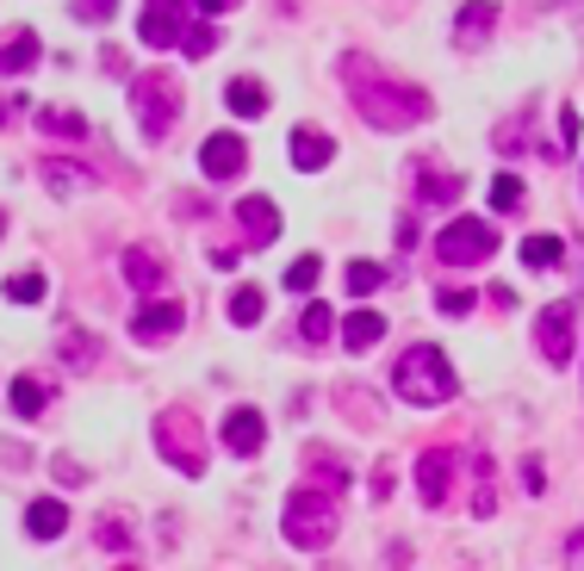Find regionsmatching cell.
<instances>
[{
	"mask_svg": "<svg viewBox=\"0 0 584 571\" xmlns=\"http://www.w3.org/2000/svg\"><path fill=\"white\" fill-rule=\"evenodd\" d=\"M342 88H349V100L361 106V118H367L373 131H410V125L429 118L423 88H410V81L373 69L367 57H342Z\"/></svg>",
	"mask_w": 584,
	"mask_h": 571,
	"instance_id": "6da1fadb",
	"label": "cell"
},
{
	"mask_svg": "<svg viewBox=\"0 0 584 571\" xmlns=\"http://www.w3.org/2000/svg\"><path fill=\"white\" fill-rule=\"evenodd\" d=\"M392 392L405 404H417V410H429V404H448L454 392H460V380H454V366H448L442 348L417 342V348H405V361L392 366Z\"/></svg>",
	"mask_w": 584,
	"mask_h": 571,
	"instance_id": "7a4b0ae2",
	"label": "cell"
},
{
	"mask_svg": "<svg viewBox=\"0 0 584 571\" xmlns=\"http://www.w3.org/2000/svg\"><path fill=\"white\" fill-rule=\"evenodd\" d=\"M131 113H137V125H143V137L162 143V137L180 125V75H168V69L131 75Z\"/></svg>",
	"mask_w": 584,
	"mask_h": 571,
	"instance_id": "3957f363",
	"label": "cell"
},
{
	"mask_svg": "<svg viewBox=\"0 0 584 571\" xmlns=\"http://www.w3.org/2000/svg\"><path fill=\"white\" fill-rule=\"evenodd\" d=\"M336 528H342V515H336V503L324 491H292L287 510H280V534L305 552H324L336 540Z\"/></svg>",
	"mask_w": 584,
	"mask_h": 571,
	"instance_id": "277c9868",
	"label": "cell"
},
{
	"mask_svg": "<svg viewBox=\"0 0 584 571\" xmlns=\"http://www.w3.org/2000/svg\"><path fill=\"white\" fill-rule=\"evenodd\" d=\"M156 454L168 459V466H180L187 478L206 473V441H199V429H194L187 410H168V417L156 422Z\"/></svg>",
	"mask_w": 584,
	"mask_h": 571,
	"instance_id": "5b68a950",
	"label": "cell"
},
{
	"mask_svg": "<svg viewBox=\"0 0 584 571\" xmlns=\"http://www.w3.org/2000/svg\"><path fill=\"white\" fill-rule=\"evenodd\" d=\"M486 255H498V230L479 224V218H454L435 236V261H448V267H472V261H486Z\"/></svg>",
	"mask_w": 584,
	"mask_h": 571,
	"instance_id": "8992f818",
	"label": "cell"
},
{
	"mask_svg": "<svg viewBox=\"0 0 584 571\" xmlns=\"http://www.w3.org/2000/svg\"><path fill=\"white\" fill-rule=\"evenodd\" d=\"M187 13H194V0H143L137 38L150 44V50H168V44H180V32H187Z\"/></svg>",
	"mask_w": 584,
	"mask_h": 571,
	"instance_id": "52a82bcc",
	"label": "cell"
},
{
	"mask_svg": "<svg viewBox=\"0 0 584 571\" xmlns=\"http://www.w3.org/2000/svg\"><path fill=\"white\" fill-rule=\"evenodd\" d=\"M572 317H579V311L565 305V299L535 317V342H541L547 366H572Z\"/></svg>",
	"mask_w": 584,
	"mask_h": 571,
	"instance_id": "ba28073f",
	"label": "cell"
},
{
	"mask_svg": "<svg viewBox=\"0 0 584 571\" xmlns=\"http://www.w3.org/2000/svg\"><path fill=\"white\" fill-rule=\"evenodd\" d=\"M218 435H224V447H231L236 459H255L261 447H268V422H261V410H249V404H243V410H231V417H224V429H218Z\"/></svg>",
	"mask_w": 584,
	"mask_h": 571,
	"instance_id": "9c48e42d",
	"label": "cell"
},
{
	"mask_svg": "<svg viewBox=\"0 0 584 571\" xmlns=\"http://www.w3.org/2000/svg\"><path fill=\"white\" fill-rule=\"evenodd\" d=\"M243 162H249V150H243V137H231V131L206 137V150H199L206 180H231V174H243Z\"/></svg>",
	"mask_w": 584,
	"mask_h": 571,
	"instance_id": "30bf717a",
	"label": "cell"
},
{
	"mask_svg": "<svg viewBox=\"0 0 584 571\" xmlns=\"http://www.w3.org/2000/svg\"><path fill=\"white\" fill-rule=\"evenodd\" d=\"M180 324H187L180 299H162V305H143V311L131 317V336H137V342H168Z\"/></svg>",
	"mask_w": 584,
	"mask_h": 571,
	"instance_id": "8fae6325",
	"label": "cell"
},
{
	"mask_svg": "<svg viewBox=\"0 0 584 571\" xmlns=\"http://www.w3.org/2000/svg\"><path fill=\"white\" fill-rule=\"evenodd\" d=\"M125 286L131 292H162V280H168V267H162V255L150 243H137V248H125Z\"/></svg>",
	"mask_w": 584,
	"mask_h": 571,
	"instance_id": "7c38bea8",
	"label": "cell"
},
{
	"mask_svg": "<svg viewBox=\"0 0 584 571\" xmlns=\"http://www.w3.org/2000/svg\"><path fill=\"white\" fill-rule=\"evenodd\" d=\"M236 224H243V236H249V248L273 243L280 236V211H273V199H261V193H249L243 206H236Z\"/></svg>",
	"mask_w": 584,
	"mask_h": 571,
	"instance_id": "4fadbf2b",
	"label": "cell"
},
{
	"mask_svg": "<svg viewBox=\"0 0 584 571\" xmlns=\"http://www.w3.org/2000/svg\"><path fill=\"white\" fill-rule=\"evenodd\" d=\"M448 473H454V454H448V447H429V454L417 459V491H423L429 510H435V503H448Z\"/></svg>",
	"mask_w": 584,
	"mask_h": 571,
	"instance_id": "5bb4252c",
	"label": "cell"
},
{
	"mask_svg": "<svg viewBox=\"0 0 584 571\" xmlns=\"http://www.w3.org/2000/svg\"><path fill=\"white\" fill-rule=\"evenodd\" d=\"M491 25H498V0H472V7H460V20H454V44L472 50V44L491 38Z\"/></svg>",
	"mask_w": 584,
	"mask_h": 571,
	"instance_id": "9a60e30c",
	"label": "cell"
},
{
	"mask_svg": "<svg viewBox=\"0 0 584 571\" xmlns=\"http://www.w3.org/2000/svg\"><path fill=\"white\" fill-rule=\"evenodd\" d=\"M330 155H336V143L324 131H305V125H299V131H292V168L299 174H317V168H330Z\"/></svg>",
	"mask_w": 584,
	"mask_h": 571,
	"instance_id": "2e32d148",
	"label": "cell"
},
{
	"mask_svg": "<svg viewBox=\"0 0 584 571\" xmlns=\"http://www.w3.org/2000/svg\"><path fill=\"white\" fill-rule=\"evenodd\" d=\"M379 336H386V317H379V311H354V317H342V348H349V354H367Z\"/></svg>",
	"mask_w": 584,
	"mask_h": 571,
	"instance_id": "e0dca14e",
	"label": "cell"
},
{
	"mask_svg": "<svg viewBox=\"0 0 584 571\" xmlns=\"http://www.w3.org/2000/svg\"><path fill=\"white\" fill-rule=\"evenodd\" d=\"M25 528H32V540H57V534L69 528V510H62L57 497H38V503L25 510Z\"/></svg>",
	"mask_w": 584,
	"mask_h": 571,
	"instance_id": "ac0fdd59",
	"label": "cell"
},
{
	"mask_svg": "<svg viewBox=\"0 0 584 571\" xmlns=\"http://www.w3.org/2000/svg\"><path fill=\"white\" fill-rule=\"evenodd\" d=\"M38 174H44V187L57 193V199H75V193L87 187V168H81V162H62V155H50Z\"/></svg>",
	"mask_w": 584,
	"mask_h": 571,
	"instance_id": "d6986e66",
	"label": "cell"
},
{
	"mask_svg": "<svg viewBox=\"0 0 584 571\" xmlns=\"http://www.w3.org/2000/svg\"><path fill=\"white\" fill-rule=\"evenodd\" d=\"M224 100H231L236 118H261V113H268V88H261L255 75H236L231 88H224Z\"/></svg>",
	"mask_w": 584,
	"mask_h": 571,
	"instance_id": "ffe728a7",
	"label": "cell"
},
{
	"mask_svg": "<svg viewBox=\"0 0 584 571\" xmlns=\"http://www.w3.org/2000/svg\"><path fill=\"white\" fill-rule=\"evenodd\" d=\"M460 193H467V180H460V174H429V168H417V199H423V206H454Z\"/></svg>",
	"mask_w": 584,
	"mask_h": 571,
	"instance_id": "44dd1931",
	"label": "cell"
},
{
	"mask_svg": "<svg viewBox=\"0 0 584 571\" xmlns=\"http://www.w3.org/2000/svg\"><path fill=\"white\" fill-rule=\"evenodd\" d=\"M32 62H38V38H32V32H13L7 50H0V75H25Z\"/></svg>",
	"mask_w": 584,
	"mask_h": 571,
	"instance_id": "7402d4cb",
	"label": "cell"
},
{
	"mask_svg": "<svg viewBox=\"0 0 584 571\" xmlns=\"http://www.w3.org/2000/svg\"><path fill=\"white\" fill-rule=\"evenodd\" d=\"M0 292H7V299H13V305H38L44 292H50V280H44L38 267H25V273H13V280L0 286Z\"/></svg>",
	"mask_w": 584,
	"mask_h": 571,
	"instance_id": "603a6c76",
	"label": "cell"
},
{
	"mask_svg": "<svg viewBox=\"0 0 584 571\" xmlns=\"http://www.w3.org/2000/svg\"><path fill=\"white\" fill-rule=\"evenodd\" d=\"M336 324H342V317H336V311L330 305H305V317H299V336H305V342H330V329Z\"/></svg>",
	"mask_w": 584,
	"mask_h": 571,
	"instance_id": "cb8c5ba5",
	"label": "cell"
},
{
	"mask_svg": "<svg viewBox=\"0 0 584 571\" xmlns=\"http://www.w3.org/2000/svg\"><path fill=\"white\" fill-rule=\"evenodd\" d=\"M44 131L62 137V143H81V137H87V118L69 113V106H50V113H44Z\"/></svg>",
	"mask_w": 584,
	"mask_h": 571,
	"instance_id": "d4e9b609",
	"label": "cell"
},
{
	"mask_svg": "<svg viewBox=\"0 0 584 571\" xmlns=\"http://www.w3.org/2000/svg\"><path fill=\"white\" fill-rule=\"evenodd\" d=\"M560 255H565L560 236H528L523 243V267H560Z\"/></svg>",
	"mask_w": 584,
	"mask_h": 571,
	"instance_id": "484cf974",
	"label": "cell"
},
{
	"mask_svg": "<svg viewBox=\"0 0 584 571\" xmlns=\"http://www.w3.org/2000/svg\"><path fill=\"white\" fill-rule=\"evenodd\" d=\"M261 305H268V299H261V286H236V292H231V324H255Z\"/></svg>",
	"mask_w": 584,
	"mask_h": 571,
	"instance_id": "4316f807",
	"label": "cell"
},
{
	"mask_svg": "<svg viewBox=\"0 0 584 571\" xmlns=\"http://www.w3.org/2000/svg\"><path fill=\"white\" fill-rule=\"evenodd\" d=\"M13 410H20V417H38V410H44V385L32 380V373L13 380Z\"/></svg>",
	"mask_w": 584,
	"mask_h": 571,
	"instance_id": "83f0119b",
	"label": "cell"
},
{
	"mask_svg": "<svg viewBox=\"0 0 584 571\" xmlns=\"http://www.w3.org/2000/svg\"><path fill=\"white\" fill-rule=\"evenodd\" d=\"M379 280H386V273H379V261H349V292H354V299L379 292Z\"/></svg>",
	"mask_w": 584,
	"mask_h": 571,
	"instance_id": "f1b7e54d",
	"label": "cell"
},
{
	"mask_svg": "<svg viewBox=\"0 0 584 571\" xmlns=\"http://www.w3.org/2000/svg\"><path fill=\"white\" fill-rule=\"evenodd\" d=\"M523 206V180H516V174H498V180H491V211H516Z\"/></svg>",
	"mask_w": 584,
	"mask_h": 571,
	"instance_id": "f546056e",
	"label": "cell"
},
{
	"mask_svg": "<svg viewBox=\"0 0 584 571\" xmlns=\"http://www.w3.org/2000/svg\"><path fill=\"white\" fill-rule=\"evenodd\" d=\"M317 273H324V261H317V255H299V261L287 267V286H292V292H312Z\"/></svg>",
	"mask_w": 584,
	"mask_h": 571,
	"instance_id": "4dcf8cb0",
	"label": "cell"
},
{
	"mask_svg": "<svg viewBox=\"0 0 584 571\" xmlns=\"http://www.w3.org/2000/svg\"><path fill=\"white\" fill-rule=\"evenodd\" d=\"M498 510V491H491V459L479 454V485H472V515H491Z\"/></svg>",
	"mask_w": 584,
	"mask_h": 571,
	"instance_id": "1f68e13d",
	"label": "cell"
},
{
	"mask_svg": "<svg viewBox=\"0 0 584 571\" xmlns=\"http://www.w3.org/2000/svg\"><path fill=\"white\" fill-rule=\"evenodd\" d=\"M94 354H100L94 336H62V361H69V366H87Z\"/></svg>",
	"mask_w": 584,
	"mask_h": 571,
	"instance_id": "d6a6232c",
	"label": "cell"
},
{
	"mask_svg": "<svg viewBox=\"0 0 584 571\" xmlns=\"http://www.w3.org/2000/svg\"><path fill=\"white\" fill-rule=\"evenodd\" d=\"M118 13V0H75V20L81 25H106Z\"/></svg>",
	"mask_w": 584,
	"mask_h": 571,
	"instance_id": "836d02e7",
	"label": "cell"
},
{
	"mask_svg": "<svg viewBox=\"0 0 584 571\" xmlns=\"http://www.w3.org/2000/svg\"><path fill=\"white\" fill-rule=\"evenodd\" d=\"M212 44H218V32H212V25H194V32H187V57H206Z\"/></svg>",
	"mask_w": 584,
	"mask_h": 571,
	"instance_id": "e575fe53",
	"label": "cell"
},
{
	"mask_svg": "<svg viewBox=\"0 0 584 571\" xmlns=\"http://www.w3.org/2000/svg\"><path fill=\"white\" fill-rule=\"evenodd\" d=\"M125 540H131V534H125V522H118V515H106V522H100V547H125Z\"/></svg>",
	"mask_w": 584,
	"mask_h": 571,
	"instance_id": "d590c367",
	"label": "cell"
},
{
	"mask_svg": "<svg viewBox=\"0 0 584 571\" xmlns=\"http://www.w3.org/2000/svg\"><path fill=\"white\" fill-rule=\"evenodd\" d=\"M523 491H528V497H541V491H547V478H541V459H523Z\"/></svg>",
	"mask_w": 584,
	"mask_h": 571,
	"instance_id": "8d00e7d4",
	"label": "cell"
},
{
	"mask_svg": "<svg viewBox=\"0 0 584 571\" xmlns=\"http://www.w3.org/2000/svg\"><path fill=\"white\" fill-rule=\"evenodd\" d=\"M442 311H448V317H467V311H472V292H442Z\"/></svg>",
	"mask_w": 584,
	"mask_h": 571,
	"instance_id": "74e56055",
	"label": "cell"
},
{
	"mask_svg": "<svg viewBox=\"0 0 584 571\" xmlns=\"http://www.w3.org/2000/svg\"><path fill=\"white\" fill-rule=\"evenodd\" d=\"M565 566H572V571H584V528L572 534V540H565Z\"/></svg>",
	"mask_w": 584,
	"mask_h": 571,
	"instance_id": "f35d334b",
	"label": "cell"
},
{
	"mask_svg": "<svg viewBox=\"0 0 584 571\" xmlns=\"http://www.w3.org/2000/svg\"><path fill=\"white\" fill-rule=\"evenodd\" d=\"M236 0H194V13H206V20H212V13H231Z\"/></svg>",
	"mask_w": 584,
	"mask_h": 571,
	"instance_id": "ab89813d",
	"label": "cell"
},
{
	"mask_svg": "<svg viewBox=\"0 0 584 571\" xmlns=\"http://www.w3.org/2000/svg\"><path fill=\"white\" fill-rule=\"evenodd\" d=\"M0 230H7V218H0Z\"/></svg>",
	"mask_w": 584,
	"mask_h": 571,
	"instance_id": "60d3db41",
	"label": "cell"
},
{
	"mask_svg": "<svg viewBox=\"0 0 584 571\" xmlns=\"http://www.w3.org/2000/svg\"><path fill=\"white\" fill-rule=\"evenodd\" d=\"M125 571H131V566H125Z\"/></svg>",
	"mask_w": 584,
	"mask_h": 571,
	"instance_id": "b9f144b4",
	"label": "cell"
}]
</instances>
